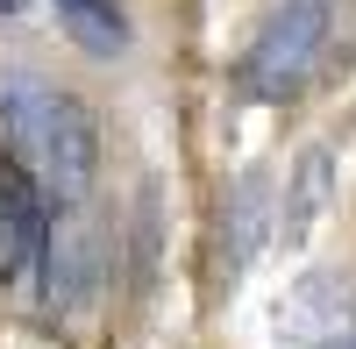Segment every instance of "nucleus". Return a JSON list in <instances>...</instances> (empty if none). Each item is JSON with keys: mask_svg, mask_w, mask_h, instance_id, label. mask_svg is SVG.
I'll list each match as a JSON object with an SVG mask.
<instances>
[{"mask_svg": "<svg viewBox=\"0 0 356 349\" xmlns=\"http://www.w3.org/2000/svg\"><path fill=\"white\" fill-rule=\"evenodd\" d=\"M0 143L36 164L57 207H79L100 179V114L36 72H0Z\"/></svg>", "mask_w": 356, "mask_h": 349, "instance_id": "nucleus-1", "label": "nucleus"}, {"mask_svg": "<svg viewBox=\"0 0 356 349\" xmlns=\"http://www.w3.org/2000/svg\"><path fill=\"white\" fill-rule=\"evenodd\" d=\"M335 43V0H271L264 22L250 29L243 57L228 65V86L243 100L285 107L307 93V79L321 72V57Z\"/></svg>", "mask_w": 356, "mask_h": 349, "instance_id": "nucleus-2", "label": "nucleus"}, {"mask_svg": "<svg viewBox=\"0 0 356 349\" xmlns=\"http://www.w3.org/2000/svg\"><path fill=\"white\" fill-rule=\"evenodd\" d=\"M57 243V200L36 179V164L0 143V285H43Z\"/></svg>", "mask_w": 356, "mask_h": 349, "instance_id": "nucleus-3", "label": "nucleus"}, {"mask_svg": "<svg viewBox=\"0 0 356 349\" xmlns=\"http://www.w3.org/2000/svg\"><path fill=\"white\" fill-rule=\"evenodd\" d=\"M335 186H342V157H335L328 136H314L307 150L285 164V186H278V243L285 250H300L321 228V214L335 207Z\"/></svg>", "mask_w": 356, "mask_h": 349, "instance_id": "nucleus-4", "label": "nucleus"}, {"mask_svg": "<svg viewBox=\"0 0 356 349\" xmlns=\"http://www.w3.org/2000/svg\"><path fill=\"white\" fill-rule=\"evenodd\" d=\"M264 243H278V193H271V171H243L228 207H221V271H228V285L264 257Z\"/></svg>", "mask_w": 356, "mask_h": 349, "instance_id": "nucleus-5", "label": "nucleus"}, {"mask_svg": "<svg viewBox=\"0 0 356 349\" xmlns=\"http://www.w3.org/2000/svg\"><path fill=\"white\" fill-rule=\"evenodd\" d=\"M100 285H107V243H100V228L93 221H57L50 271H43V307L79 314V307H93Z\"/></svg>", "mask_w": 356, "mask_h": 349, "instance_id": "nucleus-6", "label": "nucleus"}, {"mask_svg": "<svg viewBox=\"0 0 356 349\" xmlns=\"http://www.w3.org/2000/svg\"><path fill=\"white\" fill-rule=\"evenodd\" d=\"M50 15L65 29V43L79 57H93V65H114V57H129V43H136L122 0H50Z\"/></svg>", "mask_w": 356, "mask_h": 349, "instance_id": "nucleus-7", "label": "nucleus"}]
</instances>
